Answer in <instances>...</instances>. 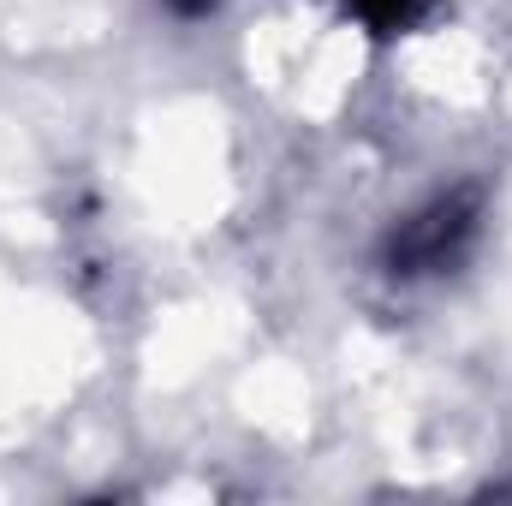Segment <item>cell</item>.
Here are the masks:
<instances>
[{
  "instance_id": "obj_1",
  "label": "cell",
  "mask_w": 512,
  "mask_h": 506,
  "mask_svg": "<svg viewBox=\"0 0 512 506\" xmlns=\"http://www.w3.org/2000/svg\"><path fill=\"white\" fill-rule=\"evenodd\" d=\"M483 227V191L477 185H453L441 197H429L423 209H411L382 245V262L393 280H429L459 268Z\"/></svg>"
},
{
  "instance_id": "obj_2",
  "label": "cell",
  "mask_w": 512,
  "mask_h": 506,
  "mask_svg": "<svg viewBox=\"0 0 512 506\" xmlns=\"http://www.w3.org/2000/svg\"><path fill=\"white\" fill-rule=\"evenodd\" d=\"M340 6H352L364 24H376V30H399V24H411L417 12H423V0H340Z\"/></svg>"
},
{
  "instance_id": "obj_3",
  "label": "cell",
  "mask_w": 512,
  "mask_h": 506,
  "mask_svg": "<svg viewBox=\"0 0 512 506\" xmlns=\"http://www.w3.org/2000/svg\"><path fill=\"white\" fill-rule=\"evenodd\" d=\"M167 6H173V12H185V18H197V12H209L215 0H167Z\"/></svg>"
}]
</instances>
